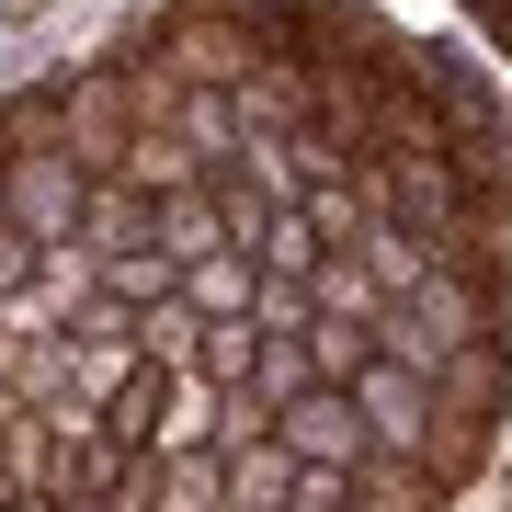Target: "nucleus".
<instances>
[{
    "label": "nucleus",
    "instance_id": "obj_1",
    "mask_svg": "<svg viewBox=\"0 0 512 512\" xmlns=\"http://www.w3.org/2000/svg\"><path fill=\"white\" fill-rule=\"evenodd\" d=\"M512 421V92L376 0H148L0 92V512H467Z\"/></svg>",
    "mask_w": 512,
    "mask_h": 512
}]
</instances>
